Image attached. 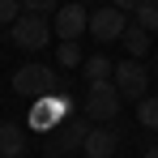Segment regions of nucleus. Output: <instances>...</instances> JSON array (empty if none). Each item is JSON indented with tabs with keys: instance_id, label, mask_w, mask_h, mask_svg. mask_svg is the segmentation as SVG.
I'll return each instance as SVG.
<instances>
[{
	"instance_id": "2eb2a0df",
	"label": "nucleus",
	"mask_w": 158,
	"mask_h": 158,
	"mask_svg": "<svg viewBox=\"0 0 158 158\" xmlns=\"http://www.w3.org/2000/svg\"><path fill=\"white\" fill-rule=\"evenodd\" d=\"M132 17H137V26H145L150 34H158V0H141V9Z\"/></svg>"
},
{
	"instance_id": "9d476101",
	"label": "nucleus",
	"mask_w": 158,
	"mask_h": 158,
	"mask_svg": "<svg viewBox=\"0 0 158 158\" xmlns=\"http://www.w3.org/2000/svg\"><path fill=\"white\" fill-rule=\"evenodd\" d=\"M26 154V128L13 120H0V158H22Z\"/></svg>"
},
{
	"instance_id": "423d86ee",
	"label": "nucleus",
	"mask_w": 158,
	"mask_h": 158,
	"mask_svg": "<svg viewBox=\"0 0 158 158\" xmlns=\"http://www.w3.org/2000/svg\"><path fill=\"white\" fill-rule=\"evenodd\" d=\"M85 132H90V120H64V124L52 128V137H47V154L52 158H69L73 150H81Z\"/></svg>"
},
{
	"instance_id": "0eeeda50",
	"label": "nucleus",
	"mask_w": 158,
	"mask_h": 158,
	"mask_svg": "<svg viewBox=\"0 0 158 158\" xmlns=\"http://www.w3.org/2000/svg\"><path fill=\"white\" fill-rule=\"evenodd\" d=\"M124 30H128V13H120L115 4H103V9L90 13V34H94L98 43H115V39H124Z\"/></svg>"
},
{
	"instance_id": "7ed1b4c3",
	"label": "nucleus",
	"mask_w": 158,
	"mask_h": 158,
	"mask_svg": "<svg viewBox=\"0 0 158 158\" xmlns=\"http://www.w3.org/2000/svg\"><path fill=\"white\" fill-rule=\"evenodd\" d=\"M111 81H115V90H120L128 103H141V98L150 94V69H145L141 60H132V56L115 64V77Z\"/></svg>"
},
{
	"instance_id": "6e6552de",
	"label": "nucleus",
	"mask_w": 158,
	"mask_h": 158,
	"mask_svg": "<svg viewBox=\"0 0 158 158\" xmlns=\"http://www.w3.org/2000/svg\"><path fill=\"white\" fill-rule=\"evenodd\" d=\"M52 17H56V22H52V30L60 34V39H81V30H90V9H85L81 0H69V4H60Z\"/></svg>"
},
{
	"instance_id": "a211bd4d",
	"label": "nucleus",
	"mask_w": 158,
	"mask_h": 158,
	"mask_svg": "<svg viewBox=\"0 0 158 158\" xmlns=\"http://www.w3.org/2000/svg\"><path fill=\"white\" fill-rule=\"evenodd\" d=\"M111 4H115L120 13H137V9H141V0H111Z\"/></svg>"
},
{
	"instance_id": "412c9836",
	"label": "nucleus",
	"mask_w": 158,
	"mask_h": 158,
	"mask_svg": "<svg viewBox=\"0 0 158 158\" xmlns=\"http://www.w3.org/2000/svg\"><path fill=\"white\" fill-rule=\"evenodd\" d=\"M81 4H85V0H81Z\"/></svg>"
},
{
	"instance_id": "aec40b11",
	"label": "nucleus",
	"mask_w": 158,
	"mask_h": 158,
	"mask_svg": "<svg viewBox=\"0 0 158 158\" xmlns=\"http://www.w3.org/2000/svg\"><path fill=\"white\" fill-rule=\"evenodd\" d=\"M154 73H158V56H154Z\"/></svg>"
},
{
	"instance_id": "1a4fd4ad",
	"label": "nucleus",
	"mask_w": 158,
	"mask_h": 158,
	"mask_svg": "<svg viewBox=\"0 0 158 158\" xmlns=\"http://www.w3.org/2000/svg\"><path fill=\"white\" fill-rule=\"evenodd\" d=\"M115 150H120V128H90L85 132V141H81V154L85 158H115Z\"/></svg>"
},
{
	"instance_id": "39448f33",
	"label": "nucleus",
	"mask_w": 158,
	"mask_h": 158,
	"mask_svg": "<svg viewBox=\"0 0 158 158\" xmlns=\"http://www.w3.org/2000/svg\"><path fill=\"white\" fill-rule=\"evenodd\" d=\"M69 120V98L56 90V94H43V98H34V111H30V128H39V132H52L60 128Z\"/></svg>"
},
{
	"instance_id": "dca6fc26",
	"label": "nucleus",
	"mask_w": 158,
	"mask_h": 158,
	"mask_svg": "<svg viewBox=\"0 0 158 158\" xmlns=\"http://www.w3.org/2000/svg\"><path fill=\"white\" fill-rule=\"evenodd\" d=\"M22 13H26V9H22V0H0V22H9V26H13Z\"/></svg>"
},
{
	"instance_id": "f3484780",
	"label": "nucleus",
	"mask_w": 158,
	"mask_h": 158,
	"mask_svg": "<svg viewBox=\"0 0 158 158\" xmlns=\"http://www.w3.org/2000/svg\"><path fill=\"white\" fill-rule=\"evenodd\" d=\"M22 9H26V13H39V17H47V13H56L60 4H56V0H22Z\"/></svg>"
},
{
	"instance_id": "f03ea898",
	"label": "nucleus",
	"mask_w": 158,
	"mask_h": 158,
	"mask_svg": "<svg viewBox=\"0 0 158 158\" xmlns=\"http://www.w3.org/2000/svg\"><path fill=\"white\" fill-rule=\"evenodd\" d=\"M120 90H115V81H94V85H85V120H98V124H111V120H120Z\"/></svg>"
},
{
	"instance_id": "4468645a",
	"label": "nucleus",
	"mask_w": 158,
	"mask_h": 158,
	"mask_svg": "<svg viewBox=\"0 0 158 158\" xmlns=\"http://www.w3.org/2000/svg\"><path fill=\"white\" fill-rule=\"evenodd\" d=\"M56 60H60V69H81V47H77V39H60Z\"/></svg>"
},
{
	"instance_id": "ddd939ff",
	"label": "nucleus",
	"mask_w": 158,
	"mask_h": 158,
	"mask_svg": "<svg viewBox=\"0 0 158 158\" xmlns=\"http://www.w3.org/2000/svg\"><path fill=\"white\" fill-rule=\"evenodd\" d=\"M137 124L158 132V94H145V98L137 103Z\"/></svg>"
},
{
	"instance_id": "f8f14e48",
	"label": "nucleus",
	"mask_w": 158,
	"mask_h": 158,
	"mask_svg": "<svg viewBox=\"0 0 158 158\" xmlns=\"http://www.w3.org/2000/svg\"><path fill=\"white\" fill-rule=\"evenodd\" d=\"M120 43H124V52H128L132 60H141V56H150V30L145 26H128Z\"/></svg>"
},
{
	"instance_id": "20e7f679",
	"label": "nucleus",
	"mask_w": 158,
	"mask_h": 158,
	"mask_svg": "<svg viewBox=\"0 0 158 158\" xmlns=\"http://www.w3.org/2000/svg\"><path fill=\"white\" fill-rule=\"evenodd\" d=\"M52 34H56V30H47V17H39V13H22V17L13 22V47H22V52H39V47H47Z\"/></svg>"
},
{
	"instance_id": "9b49d317",
	"label": "nucleus",
	"mask_w": 158,
	"mask_h": 158,
	"mask_svg": "<svg viewBox=\"0 0 158 158\" xmlns=\"http://www.w3.org/2000/svg\"><path fill=\"white\" fill-rule=\"evenodd\" d=\"M81 77H85V85L111 81V77H115V64H111L107 56H85V60H81Z\"/></svg>"
},
{
	"instance_id": "f257e3e1",
	"label": "nucleus",
	"mask_w": 158,
	"mask_h": 158,
	"mask_svg": "<svg viewBox=\"0 0 158 158\" xmlns=\"http://www.w3.org/2000/svg\"><path fill=\"white\" fill-rule=\"evenodd\" d=\"M56 90H60L56 69L39 64V60H30L13 73V94H22V98H43V94H56Z\"/></svg>"
},
{
	"instance_id": "6ab92c4d",
	"label": "nucleus",
	"mask_w": 158,
	"mask_h": 158,
	"mask_svg": "<svg viewBox=\"0 0 158 158\" xmlns=\"http://www.w3.org/2000/svg\"><path fill=\"white\" fill-rule=\"evenodd\" d=\"M145 158H158V145H150V150H145Z\"/></svg>"
}]
</instances>
